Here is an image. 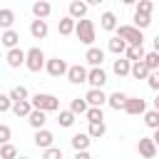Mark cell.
<instances>
[{
	"label": "cell",
	"mask_w": 159,
	"mask_h": 159,
	"mask_svg": "<svg viewBox=\"0 0 159 159\" xmlns=\"http://www.w3.org/2000/svg\"><path fill=\"white\" fill-rule=\"evenodd\" d=\"M75 35H77V40L82 42V45H94V40H97V30H94V22L92 20H87V17H80L77 22H75Z\"/></svg>",
	"instance_id": "obj_1"
},
{
	"label": "cell",
	"mask_w": 159,
	"mask_h": 159,
	"mask_svg": "<svg viewBox=\"0 0 159 159\" xmlns=\"http://www.w3.org/2000/svg\"><path fill=\"white\" fill-rule=\"evenodd\" d=\"M30 102H32V107L45 109V112H57V109H60V99H57L55 94H47V92H37V94H32Z\"/></svg>",
	"instance_id": "obj_2"
},
{
	"label": "cell",
	"mask_w": 159,
	"mask_h": 159,
	"mask_svg": "<svg viewBox=\"0 0 159 159\" xmlns=\"http://www.w3.org/2000/svg\"><path fill=\"white\" fill-rule=\"evenodd\" d=\"M117 35L127 40V45H142L144 42V35L137 25H117Z\"/></svg>",
	"instance_id": "obj_3"
},
{
	"label": "cell",
	"mask_w": 159,
	"mask_h": 159,
	"mask_svg": "<svg viewBox=\"0 0 159 159\" xmlns=\"http://www.w3.org/2000/svg\"><path fill=\"white\" fill-rule=\"evenodd\" d=\"M25 67H27L30 72H40V70L45 67V52H42L40 47H30V50L25 52Z\"/></svg>",
	"instance_id": "obj_4"
},
{
	"label": "cell",
	"mask_w": 159,
	"mask_h": 159,
	"mask_svg": "<svg viewBox=\"0 0 159 159\" xmlns=\"http://www.w3.org/2000/svg\"><path fill=\"white\" fill-rule=\"evenodd\" d=\"M67 62L62 60V57H50V60H45V70H47V75L50 77H62V75H67Z\"/></svg>",
	"instance_id": "obj_5"
},
{
	"label": "cell",
	"mask_w": 159,
	"mask_h": 159,
	"mask_svg": "<svg viewBox=\"0 0 159 159\" xmlns=\"http://www.w3.org/2000/svg\"><path fill=\"white\" fill-rule=\"evenodd\" d=\"M5 62H7V67H12V70L22 67V65H25V50H20L17 45H15V47H10V50H7V55H5Z\"/></svg>",
	"instance_id": "obj_6"
},
{
	"label": "cell",
	"mask_w": 159,
	"mask_h": 159,
	"mask_svg": "<svg viewBox=\"0 0 159 159\" xmlns=\"http://www.w3.org/2000/svg\"><path fill=\"white\" fill-rule=\"evenodd\" d=\"M87 84H89V87H104V84H107V72L102 70V65L87 70Z\"/></svg>",
	"instance_id": "obj_7"
},
{
	"label": "cell",
	"mask_w": 159,
	"mask_h": 159,
	"mask_svg": "<svg viewBox=\"0 0 159 159\" xmlns=\"http://www.w3.org/2000/svg\"><path fill=\"white\" fill-rule=\"evenodd\" d=\"M144 109H147V102L142 97H127V102H124V112L127 114L139 117V114H144Z\"/></svg>",
	"instance_id": "obj_8"
},
{
	"label": "cell",
	"mask_w": 159,
	"mask_h": 159,
	"mask_svg": "<svg viewBox=\"0 0 159 159\" xmlns=\"http://www.w3.org/2000/svg\"><path fill=\"white\" fill-rule=\"evenodd\" d=\"M84 99H87L89 107H104L107 104V94L102 92V87H89V92L84 94Z\"/></svg>",
	"instance_id": "obj_9"
},
{
	"label": "cell",
	"mask_w": 159,
	"mask_h": 159,
	"mask_svg": "<svg viewBox=\"0 0 159 159\" xmlns=\"http://www.w3.org/2000/svg\"><path fill=\"white\" fill-rule=\"evenodd\" d=\"M25 119H27V124H30L32 129H40V127H45V124H47V112H45V109L32 107V109H30V114H27Z\"/></svg>",
	"instance_id": "obj_10"
},
{
	"label": "cell",
	"mask_w": 159,
	"mask_h": 159,
	"mask_svg": "<svg viewBox=\"0 0 159 159\" xmlns=\"http://www.w3.org/2000/svg\"><path fill=\"white\" fill-rule=\"evenodd\" d=\"M32 142H35V147H37V149H45V147H50V144L55 142V134H52L50 129L40 127V129H35V137H32Z\"/></svg>",
	"instance_id": "obj_11"
},
{
	"label": "cell",
	"mask_w": 159,
	"mask_h": 159,
	"mask_svg": "<svg viewBox=\"0 0 159 159\" xmlns=\"http://www.w3.org/2000/svg\"><path fill=\"white\" fill-rule=\"evenodd\" d=\"M47 32H50V27H47V20H42V17H35V20L30 22V35H32L35 40H45V37H47Z\"/></svg>",
	"instance_id": "obj_12"
},
{
	"label": "cell",
	"mask_w": 159,
	"mask_h": 159,
	"mask_svg": "<svg viewBox=\"0 0 159 159\" xmlns=\"http://www.w3.org/2000/svg\"><path fill=\"white\" fill-rule=\"evenodd\" d=\"M84 60H87V65H89V67H99V65L104 62V50H102V47L89 45V47H87V52H84Z\"/></svg>",
	"instance_id": "obj_13"
},
{
	"label": "cell",
	"mask_w": 159,
	"mask_h": 159,
	"mask_svg": "<svg viewBox=\"0 0 159 159\" xmlns=\"http://www.w3.org/2000/svg\"><path fill=\"white\" fill-rule=\"evenodd\" d=\"M67 80H70L72 84L87 82V67H82V65H70V67H67Z\"/></svg>",
	"instance_id": "obj_14"
},
{
	"label": "cell",
	"mask_w": 159,
	"mask_h": 159,
	"mask_svg": "<svg viewBox=\"0 0 159 159\" xmlns=\"http://www.w3.org/2000/svg\"><path fill=\"white\" fill-rule=\"evenodd\" d=\"M157 142L152 139V137H144V139H139V144H137V152L142 154V157H147V159H152V157H157Z\"/></svg>",
	"instance_id": "obj_15"
},
{
	"label": "cell",
	"mask_w": 159,
	"mask_h": 159,
	"mask_svg": "<svg viewBox=\"0 0 159 159\" xmlns=\"http://www.w3.org/2000/svg\"><path fill=\"white\" fill-rule=\"evenodd\" d=\"M50 12H52V5H50L47 0H35V2H32V15H35V17L47 20V17H50Z\"/></svg>",
	"instance_id": "obj_16"
},
{
	"label": "cell",
	"mask_w": 159,
	"mask_h": 159,
	"mask_svg": "<svg viewBox=\"0 0 159 159\" xmlns=\"http://www.w3.org/2000/svg\"><path fill=\"white\" fill-rule=\"evenodd\" d=\"M117 15L112 12V10H107V12H102V17H99V27L102 30H107V32H114L117 30Z\"/></svg>",
	"instance_id": "obj_17"
},
{
	"label": "cell",
	"mask_w": 159,
	"mask_h": 159,
	"mask_svg": "<svg viewBox=\"0 0 159 159\" xmlns=\"http://www.w3.org/2000/svg\"><path fill=\"white\" fill-rule=\"evenodd\" d=\"M17 42H20V32H17V30H12V27H7V30L0 35V45H2V47H7V50H10V47H15Z\"/></svg>",
	"instance_id": "obj_18"
},
{
	"label": "cell",
	"mask_w": 159,
	"mask_h": 159,
	"mask_svg": "<svg viewBox=\"0 0 159 159\" xmlns=\"http://www.w3.org/2000/svg\"><path fill=\"white\" fill-rule=\"evenodd\" d=\"M147 75H149V67H147L144 60L132 62V67H129V77H134V80H147Z\"/></svg>",
	"instance_id": "obj_19"
},
{
	"label": "cell",
	"mask_w": 159,
	"mask_h": 159,
	"mask_svg": "<svg viewBox=\"0 0 159 159\" xmlns=\"http://www.w3.org/2000/svg\"><path fill=\"white\" fill-rule=\"evenodd\" d=\"M127 97L129 94H124V92H112V94H107V104L114 109V112H119V109H124V102H127Z\"/></svg>",
	"instance_id": "obj_20"
},
{
	"label": "cell",
	"mask_w": 159,
	"mask_h": 159,
	"mask_svg": "<svg viewBox=\"0 0 159 159\" xmlns=\"http://www.w3.org/2000/svg\"><path fill=\"white\" fill-rule=\"evenodd\" d=\"M129 67H132V62H129L127 57H119V55H117V60H114V65H112L114 75H117V77H129Z\"/></svg>",
	"instance_id": "obj_21"
},
{
	"label": "cell",
	"mask_w": 159,
	"mask_h": 159,
	"mask_svg": "<svg viewBox=\"0 0 159 159\" xmlns=\"http://www.w3.org/2000/svg\"><path fill=\"white\" fill-rule=\"evenodd\" d=\"M75 22H77V20H75L72 15H65V17L57 22V32H60V35H65V37H67V35H72V32H75Z\"/></svg>",
	"instance_id": "obj_22"
},
{
	"label": "cell",
	"mask_w": 159,
	"mask_h": 159,
	"mask_svg": "<svg viewBox=\"0 0 159 159\" xmlns=\"http://www.w3.org/2000/svg\"><path fill=\"white\" fill-rule=\"evenodd\" d=\"M87 2L84 0H70V15L75 17V20H80V17H84L87 15Z\"/></svg>",
	"instance_id": "obj_23"
},
{
	"label": "cell",
	"mask_w": 159,
	"mask_h": 159,
	"mask_svg": "<svg viewBox=\"0 0 159 159\" xmlns=\"http://www.w3.org/2000/svg\"><path fill=\"white\" fill-rule=\"evenodd\" d=\"M10 109L15 112V117H27L30 109H32V102H30V99H17V102H12Z\"/></svg>",
	"instance_id": "obj_24"
},
{
	"label": "cell",
	"mask_w": 159,
	"mask_h": 159,
	"mask_svg": "<svg viewBox=\"0 0 159 159\" xmlns=\"http://www.w3.org/2000/svg\"><path fill=\"white\" fill-rule=\"evenodd\" d=\"M87 134H89L92 139H102V137L107 134V124H104V119H102V122H89Z\"/></svg>",
	"instance_id": "obj_25"
},
{
	"label": "cell",
	"mask_w": 159,
	"mask_h": 159,
	"mask_svg": "<svg viewBox=\"0 0 159 159\" xmlns=\"http://www.w3.org/2000/svg\"><path fill=\"white\" fill-rule=\"evenodd\" d=\"M124 57H127L129 62L144 60V47H142V45H127V50H124Z\"/></svg>",
	"instance_id": "obj_26"
},
{
	"label": "cell",
	"mask_w": 159,
	"mask_h": 159,
	"mask_svg": "<svg viewBox=\"0 0 159 159\" xmlns=\"http://www.w3.org/2000/svg\"><path fill=\"white\" fill-rule=\"evenodd\" d=\"M89 142H92V137L84 132V134H75L72 139H70V144H72V149H89Z\"/></svg>",
	"instance_id": "obj_27"
},
{
	"label": "cell",
	"mask_w": 159,
	"mask_h": 159,
	"mask_svg": "<svg viewBox=\"0 0 159 159\" xmlns=\"http://www.w3.org/2000/svg\"><path fill=\"white\" fill-rule=\"evenodd\" d=\"M109 52H114V55H124V50H127V40L124 37H119V35H114L112 40H109Z\"/></svg>",
	"instance_id": "obj_28"
},
{
	"label": "cell",
	"mask_w": 159,
	"mask_h": 159,
	"mask_svg": "<svg viewBox=\"0 0 159 159\" xmlns=\"http://www.w3.org/2000/svg\"><path fill=\"white\" fill-rule=\"evenodd\" d=\"M57 112H60V114H57L60 127H65V129H67V127H72V124H75V117H77V114H75L72 109H57Z\"/></svg>",
	"instance_id": "obj_29"
},
{
	"label": "cell",
	"mask_w": 159,
	"mask_h": 159,
	"mask_svg": "<svg viewBox=\"0 0 159 159\" xmlns=\"http://www.w3.org/2000/svg\"><path fill=\"white\" fill-rule=\"evenodd\" d=\"M12 22H15V10H10V7H0V27L7 30V27H12Z\"/></svg>",
	"instance_id": "obj_30"
},
{
	"label": "cell",
	"mask_w": 159,
	"mask_h": 159,
	"mask_svg": "<svg viewBox=\"0 0 159 159\" xmlns=\"http://www.w3.org/2000/svg\"><path fill=\"white\" fill-rule=\"evenodd\" d=\"M144 124L149 129H157L159 127V109H144Z\"/></svg>",
	"instance_id": "obj_31"
},
{
	"label": "cell",
	"mask_w": 159,
	"mask_h": 159,
	"mask_svg": "<svg viewBox=\"0 0 159 159\" xmlns=\"http://www.w3.org/2000/svg\"><path fill=\"white\" fill-rule=\"evenodd\" d=\"M7 94H10V99H12V102H17V99H30V92H27V87H22V84L12 87Z\"/></svg>",
	"instance_id": "obj_32"
},
{
	"label": "cell",
	"mask_w": 159,
	"mask_h": 159,
	"mask_svg": "<svg viewBox=\"0 0 159 159\" xmlns=\"http://www.w3.org/2000/svg\"><path fill=\"white\" fill-rule=\"evenodd\" d=\"M87 107H89V104H87V99H84V97H75V99L70 102V109H72L75 114H84V112H87Z\"/></svg>",
	"instance_id": "obj_33"
},
{
	"label": "cell",
	"mask_w": 159,
	"mask_h": 159,
	"mask_svg": "<svg viewBox=\"0 0 159 159\" xmlns=\"http://www.w3.org/2000/svg\"><path fill=\"white\" fill-rule=\"evenodd\" d=\"M134 25H137L139 30L149 27V25H152V15H147V12H137V10H134Z\"/></svg>",
	"instance_id": "obj_34"
},
{
	"label": "cell",
	"mask_w": 159,
	"mask_h": 159,
	"mask_svg": "<svg viewBox=\"0 0 159 159\" xmlns=\"http://www.w3.org/2000/svg\"><path fill=\"white\" fill-rule=\"evenodd\" d=\"M84 117H87V122H102V119H104V114H102V107H87Z\"/></svg>",
	"instance_id": "obj_35"
},
{
	"label": "cell",
	"mask_w": 159,
	"mask_h": 159,
	"mask_svg": "<svg viewBox=\"0 0 159 159\" xmlns=\"http://www.w3.org/2000/svg\"><path fill=\"white\" fill-rule=\"evenodd\" d=\"M144 62L149 70H159V52L152 50V52H144Z\"/></svg>",
	"instance_id": "obj_36"
},
{
	"label": "cell",
	"mask_w": 159,
	"mask_h": 159,
	"mask_svg": "<svg viewBox=\"0 0 159 159\" xmlns=\"http://www.w3.org/2000/svg\"><path fill=\"white\" fill-rule=\"evenodd\" d=\"M0 157L2 159H12V157H17V149L10 142H5V144H0Z\"/></svg>",
	"instance_id": "obj_37"
},
{
	"label": "cell",
	"mask_w": 159,
	"mask_h": 159,
	"mask_svg": "<svg viewBox=\"0 0 159 159\" xmlns=\"http://www.w3.org/2000/svg\"><path fill=\"white\" fill-rule=\"evenodd\" d=\"M42 157H45V159H62V149L50 144V147H45V149H42Z\"/></svg>",
	"instance_id": "obj_38"
},
{
	"label": "cell",
	"mask_w": 159,
	"mask_h": 159,
	"mask_svg": "<svg viewBox=\"0 0 159 159\" xmlns=\"http://www.w3.org/2000/svg\"><path fill=\"white\" fill-rule=\"evenodd\" d=\"M134 5H137V12H147V15H152V10H154V0H137Z\"/></svg>",
	"instance_id": "obj_39"
},
{
	"label": "cell",
	"mask_w": 159,
	"mask_h": 159,
	"mask_svg": "<svg viewBox=\"0 0 159 159\" xmlns=\"http://www.w3.org/2000/svg\"><path fill=\"white\" fill-rule=\"evenodd\" d=\"M147 84H149L154 92H159V70H149V75H147Z\"/></svg>",
	"instance_id": "obj_40"
},
{
	"label": "cell",
	"mask_w": 159,
	"mask_h": 159,
	"mask_svg": "<svg viewBox=\"0 0 159 159\" xmlns=\"http://www.w3.org/2000/svg\"><path fill=\"white\" fill-rule=\"evenodd\" d=\"M12 139V129L7 127V124H0V144H5V142H10Z\"/></svg>",
	"instance_id": "obj_41"
},
{
	"label": "cell",
	"mask_w": 159,
	"mask_h": 159,
	"mask_svg": "<svg viewBox=\"0 0 159 159\" xmlns=\"http://www.w3.org/2000/svg\"><path fill=\"white\" fill-rule=\"evenodd\" d=\"M12 107V99H10V94H0V112H7Z\"/></svg>",
	"instance_id": "obj_42"
},
{
	"label": "cell",
	"mask_w": 159,
	"mask_h": 159,
	"mask_svg": "<svg viewBox=\"0 0 159 159\" xmlns=\"http://www.w3.org/2000/svg\"><path fill=\"white\" fill-rule=\"evenodd\" d=\"M75 157L77 159H89V149H75Z\"/></svg>",
	"instance_id": "obj_43"
},
{
	"label": "cell",
	"mask_w": 159,
	"mask_h": 159,
	"mask_svg": "<svg viewBox=\"0 0 159 159\" xmlns=\"http://www.w3.org/2000/svg\"><path fill=\"white\" fill-rule=\"evenodd\" d=\"M152 139H154V142H157V147H159V127L154 129V137H152Z\"/></svg>",
	"instance_id": "obj_44"
},
{
	"label": "cell",
	"mask_w": 159,
	"mask_h": 159,
	"mask_svg": "<svg viewBox=\"0 0 159 159\" xmlns=\"http://www.w3.org/2000/svg\"><path fill=\"white\" fill-rule=\"evenodd\" d=\"M87 5H99V2H104V0H84Z\"/></svg>",
	"instance_id": "obj_45"
},
{
	"label": "cell",
	"mask_w": 159,
	"mask_h": 159,
	"mask_svg": "<svg viewBox=\"0 0 159 159\" xmlns=\"http://www.w3.org/2000/svg\"><path fill=\"white\" fill-rule=\"evenodd\" d=\"M154 50H157V52H159V35H157V37H154Z\"/></svg>",
	"instance_id": "obj_46"
},
{
	"label": "cell",
	"mask_w": 159,
	"mask_h": 159,
	"mask_svg": "<svg viewBox=\"0 0 159 159\" xmlns=\"http://www.w3.org/2000/svg\"><path fill=\"white\" fill-rule=\"evenodd\" d=\"M154 109H159V92H157V97H154Z\"/></svg>",
	"instance_id": "obj_47"
},
{
	"label": "cell",
	"mask_w": 159,
	"mask_h": 159,
	"mask_svg": "<svg viewBox=\"0 0 159 159\" xmlns=\"http://www.w3.org/2000/svg\"><path fill=\"white\" fill-rule=\"evenodd\" d=\"M122 2H124V5H134L137 0H122Z\"/></svg>",
	"instance_id": "obj_48"
},
{
	"label": "cell",
	"mask_w": 159,
	"mask_h": 159,
	"mask_svg": "<svg viewBox=\"0 0 159 159\" xmlns=\"http://www.w3.org/2000/svg\"><path fill=\"white\" fill-rule=\"evenodd\" d=\"M67 2H70V0H67Z\"/></svg>",
	"instance_id": "obj_49"
}]
</instances>
